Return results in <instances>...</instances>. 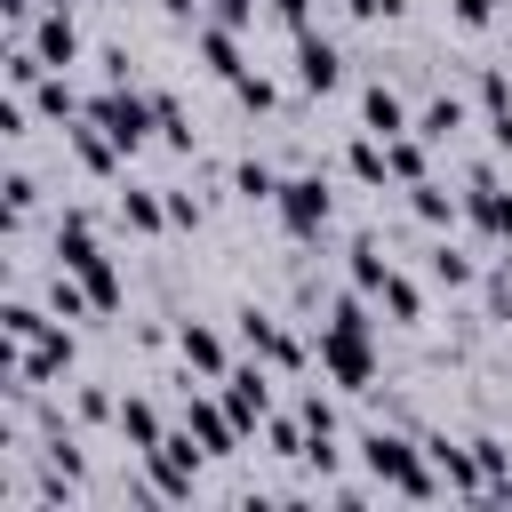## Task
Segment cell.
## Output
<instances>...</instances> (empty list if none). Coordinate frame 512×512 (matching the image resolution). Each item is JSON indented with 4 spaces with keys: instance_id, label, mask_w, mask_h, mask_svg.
Here are the masks:
<instances>
[{
    "instance_id": "obj_1",
    "label": "cell",
    "mask_w": 512,
    "mask_h": 512,
    "mask_svg": "<svg viewBox=\"0 0 512 512\" xmlns=\"http://www.w3.org/2000/svg\"><path fill=\"white\" fill-rule=\"evenodd\" d=\"M360 472H368L376 488H392V496H440V472H432V456H424L408 432H392V424L360 432Z\"/></svg>"
},
{
    "instance_id": "obj_2",
    "label": "cell",
    "mask_w": 512,
    "mask_h": 512,
    "mask_svg": "<svg viewBox=\"0 0 512 512\" xmlns=\"http://www.w3.org/2000/svg\"><path fill=\"white\" fill-rule=\"evenodd\" d=\"M88 120L120 144V152H144V136H160V112H152V88H136V80H104L96 96H88Z\"/></svg>"
},
{
    "instance_id": "obj_3",
    "label": "cell",
    "mask_w": 512,
    "mask_h": 512,
    "mask_svg": "<svg viewBox=\"0 0 512 512\" xmlns=\"http://www.w3.org/2000/svg\"><path fill=\"white\" fill-rule=\"evenodd\" d=\"M312 360L328 368V384H344V392H368L376 384V344H368V328H320V344H312Z\"/></svg>"
},
{
    "instance_id": "obj_4",
    "label": "cell",
    "mask_w": 512,
    "mask_h": 512,
    "mask_svg": "<svg viewBox=\"0 0 512 512\" xmlns=\"http://www.w3.org/2000/svg\"><path fill=\"white\" fill-rule=\"evenodd\" d=\"M272 216H280V232H288V240H320V232H328V216H336L328 176H288V184H280V200H272Z\"/></svg>"
},
{
    "instance_id": "obj_5",
    "label": "cell",
    "mask_w": 512,
    "mask_h": 512,
    "mask_svg": "<svg viewBox=\"0 0 512 512\" xmlns=\"http://www.w3.org/2000/svg\"><path fill=\"white\" fill-rule=\"evenodd\" d=\"M80 360V336L64 328V320H48L32 344H8V376H24V384H48V376H64Z\"/></svg>"
},
{
    "instance_id": "obj_6",
    "label": "cell",
    "mask_w": 512,
    "mask_h": 512,
    "mask_svg": "<svg viewBox=\"0 0 512 512\" xmlns=\"http://www.w3.org/2000/svg\"><path fill=\"white\" fill-rule=\"evenodd\" d=\"M232 328H240V344H248L264 368H304V360H312V352H304L272 312H256V304H248V312H232Z\"/></svg>"
},
{
    "instance_id": "obj_7",
    "label": "cell",
    "mask_w": 512,
    "mask_h": 512,
    "mask_svg": "<svg viewBox=\"0 0 512 512\" xmlns=\"http://www.w3.org/2000/svg\"><path fill=\"white\" fill-rule=\"evenodd\" d=\"M176 352H184V376H200V384H224L232 376V352H224V336L208 320H184L176 328Z\"/></svg>"
},
{
    "instance_id": "obj_8",
    "label": "cell",
    "mask_w": 512,
    "mask_h": 512,
    "mask_svg": "<svg viewBox=\"0 0 512 512\" xmlns=\"http://www.w3.org/2000/svg\"><path fill=\"white\" fill-rule=\"evenodd\" d=\"M224 408H232L240 432H256V424L272 416V368H264V360H256V368H232V376H224Z\"/></svg>"
},
{
    "instance_id": "obj_9",
    "label": "cell",
    "mask_w": 512,
    "mask_h": 512,
    "mask_svg": "<svg viewBox=\"0 0 512 512\" xmlns=\"http://www.w3.org/2000/svg\"><path fill=\"white\" fill-rule=\"evenodd\" d=\"M464 216H472V224H480V232H488L496 248H512V192H504V184H496L488 168L472 176V192H464Z\"/></svg>"
},
{
    "instance_id": "obj_10",
    "label": "cell",
    "mask_w": 512,
    "mask_h": 512,
    "mask_svg": "<svg viewBox=\"0 0 512 512\" xmlns=\"http://www.w3.org/2000/svg\"><path fill=\"white\" fill-rule=\"evenodd\" d=\"M32 48H40V64H48V72H72V64H80V24H72V8H40Z\"/></svg>"
},
{
    "instance_id": "obj_11",
    "label": "cell",
    "mask_w": 512,
    "mask_h": 512,
    "mask_svg": "<svg viewBox=\"0 0 512 512\" xmlns=\"http://www.w3.org/2000/svg\"><path fill=\"white\" fill-rule=\"evenodd\" d=\"M344 80V56H336V40H320V32H296V88L304 96H328Z\"/></svg>"
},
{
    "instance_id": "obj_12",
    "label": "cell",
    "mask_w": 512,
    "mask_h": 512,
    "mask_svg": "<svg viewBox=\"0 0 512 512\" xmlns=\"http://www.w3.org/2000/svg\"><path fill=\"white\" fill-rule=\"evenodd\" d=\"M360 128H368V136H408V128H416V112L400 104V88H392V80H368V88H360Z\"/></svg>"
},
{
    "instance_id": "obj_13",
    "label": "cell",
    "mask_w": 512,
    "mask_h": 512,
    "mask_svg": "<svg viewBox=\"0 0 512 512\" xmlns=\"http://www.w3.org/2000/svg\"><path fill=\"white\" fill-rule=\"evenodd\" d=\"M192 48H200V64H208L216 80H240V72H248V64H240V32L216 24V16H208V24L192 16Z\"/></svg>"
},
{
    "instance_id": "obj_14",
    "label": "cell",
    "mask_w": 512,
    "mask_h": 512,
    "mask_svg": "<svg viewBox=\"0 0 512 512\" xmlns=\"http://www.w3.org/2000/svg\"><path fill=\"white\" fill-rule=\"evenodd\" d=\"M112 432H120V440H128V448H136V456H144V448H160V440H168V424H160V408H152V400H144V392H128V400H120V416H112Z\"/></svg>"
},
{
    "instance_id": "obj_15",
    "label": "cell",
    "mask_w": 512,
    "mask_h": 512,
    "mask_svg": "<svg viewBox=\"0 0 512 512\" xmlns=\"http://www.w3.org/2000/svg\"><path fill=\"white\" fill-rule=\"evenodd\" d=\"M120 224H128V232H144V240H160V232H168V200H160V192H144V184H128V192H120Z\"/></svg>"
},
{
    "instance_id": "obj_16",
    "label": "cell",
    "mask_w": 512,
    "mask_h": 512,
    "mask_svg": "<svg viewBox=\"0 0 512 512\" xmlns=\"http://www.w3.org/2000/svg\"><path fill=\"white\" fill-rule=\"evenodd\" d=\"M280 184H288V176H280L272 160H240V168H232V192H240L248 208H272V200H280Z\"/></svg>"
},
{
    "instance_id": "obj_17",
    "label": "cell",
    "mask_w": 512,
    "mask_h": 512,
    "mask_svg": "<svg viewBox=\"0 0 512 512\" xmlns=\"http://www.w3.org/2000/svg\"><path fill=\"white\" fill-rule=\"evenodd\" d=\"M464 120H472V112H464V96H432V104L416 112V136H424V144H448Z\"/></svg>"
},
{
    "instance_id": "obj_18",
    "label": "cell",
    "mask_w": 512,
    "mask_h": 512,
    "mask_svg": "<svg viewBox=\"0 0 512 512\" xmlns=\"http://www.w3.org/2000/svg\"><path fill=\"white\" fill-rule=\"evenodd\" d=\"M376 304H384V312H392V320H400V328H416V320H424V288H416V280H408V272H392V280H384V288H376Z\"/></svg>"
},
{
    "instance_id": "obj_19",
    "label": "cell",
    "mask_w": 512,
    "mask_h": 512,
    "mask_svg": "<svg viewBox=\"0 0 512 512\" xmlns=\"http://www.w3.org/2000/svg\"><path fill=\"white\" fill-rule=\"evenodd\" d=\"M32 208H40V176L16 160V168H8V232H24V224H32Z\"/></svg>"
},
{
    "instance_id": "obj_20",
    "label": "cell",
    "mask_w": 512,
    "mask_h": 512,
    "mask_svg": "<svg viewBox=\"0 0 512 512\" xmlns=\"http://www.w3.org/2000/svg\"><path fill=\"white\" fill-rule=\"evenodd\" d=\"M384 280H392V256H384L376 240H352V288H360V296H376Z\"/></svg>"
},
{
    "instance_id": "obj_21",
    "label": "cell",
    "mask_w": 512,
    "mask_h": 512,
    "mask_svg": "<svg viewBox=\"0 0 512 512\" xmlns=\"http://www.w3.org/2000/svg\"><path fill=\"white\" fill-rule=\"evenodd\" d=\"M424 272H432V288H472V280H480V272H472V256H464V248H448V240L424 256Z\"/></svg>"
},
{
    "instance_id": "obj_22",
    "label": "cell",
    "mask_w": 512,
    "mask_h": 512,
    "mask_svg": "<svg viewBox=\"0 0 512 512\" xmlns=\"http://www.w3.org/2000/svg\"><path fill=\"white\" fill-rule=\"evenodd\" d=\"M40 328H48V312H40L32 296H8V304H0V336H8V344H32Z\"/></svg>"
},
{
    "instance_id": "obj_23",
    "label": "cell",
    "mask_w": 512,
    "mask_h": 512,
    "mask_svg": "<svg viewBox=\"0 0 512 512\" xmlns=\"http://www.w3.org/2000/svg\"><path fill=\"white\" fill-rule=\"evenodd\" d=\"M152 112H160V144H168V152H192V120H184V104H176L168 88H152Z\"/></svg>"
},
{
    "instance_id": "obj_24",
    "label": "cell",
    "mask_w": 512,
    "mask_h": 512,
    "mask_svg": "<svg viewBox=\"0 0 512 512\" xmlns=\"http://www.w3.org/2000/svg\"><path fill=\"white\" fill-rule=\"evenodd\" d=\"M408 192H416V200H408V208H416V216H424V224H456V208H464V200H456V192H448V184H432V176H424V184H408Z\"/></svg>"
},
{
    "instance_id": "obj_25",
    "label": "cell",
    "mask_w": 512,
    "mask_h": 512,
    "mask_svg": "<svg viewBox=\"0 0 512 512\" xmlns=\"http://www.w3.org/2000/svg\"><path fill=\"white\" fill-rule=\"evenodd\" d=\"M80 280H88V296H96V312H120V296H128V288H120V272H112V256H96V264H88Z\"/></svg>"
},
{
    "instance_id": "obj_26",
    "label": "cell",
    "mask_w": 512,
    "mask_h": 512,
    "mask_svg": "<svg viewBox=\"0 0 512 512\" xmlns=\"http://www.w3.org/2000/svg\"><path fill=\"white\" fill-rule=\"evenodd\" d=\"M72 416H80V424H112V416H120V400H112L104 384H80V392H72Z\"/></svg>"
},
{
    "instance_id": "obj_27",
    "label": "cell",
    "mask_w": 512,
    "mask_h": 512,
    "mask_svg": "<svg viewBox=\"0 0 512 512\" xmlns=\"http://www.w3.org/2000/svg\"><path fill=\"white\" fill-rule=\"evenodd\" d=\"M232 96H240L248 112H272V104H280V80H264V72H240V80H232Z\"/></svg>"
},
{
    "instance_id": "obj_28",
    "label": "cell",
    "mask_w": 512,
    "mask_h": 512,
    "mask_svg": "<svg viewBox=\"0 0 512 512\" xmlns=\"http://www.w3.org/2000/svg\"><path fill=\"white\" fill-rule=\"evenodd\" d=\"M296 416H304V432H336V400H328V392H304Z\"/></svg>"
},
{
    "instance_id": "obj_29",
    "label": "cell",
    "mask_w": 512,
    "mask_h": 512,
    "mask_svg": "<svg viewBox=\"0 0 512 512\" xmlns=\"http://www.w3.org/2000/svg\"><path fill=\"white\" fill-rule=\"evenodd\" d=\"M272 24L280 32H312V0H272Z\"/></svg>"
},
{
    "instance_id": "obj_30",
    "label": "cell",
    "mask_w": 512,
    "mask_h": 512,
    "mask_svg": "<svg viewBox=\"0 0 512 512\" xmlns=\"http://www.w3.org/2000/svg\"><path fill=\"white\" fill-rule=\"evenodd\" d=\"M488 320H512V272H488Z\"/></svg>"
},
{
    "instance_id": "obj_31",
    "label": "cell",
    "mask_w": 512,
    "mask_h": 512,
    "mask_svg": "<svg viewBox=\"0 0 512 512\" xmlns=\"http://www.w3.org/2000/svg\"><path fill=\"white\" fill-rule=\"evenodd\" d=\"M208 16H216V24H232V32H240V24H256V0H208Z\"/></svg>"
},
{
    "instance_id": "obj_32",
    "label": "cell",
    "mask_w": 512,
    "mask_h": 512,
    "mask_svg": "<svg viewBox=\"0 0 512 512\" xmlns=\"http://www.w3.org/2000/svg\"><path fill=\"white\" fill-rule=\"evenodd\" d=\"M168 224L192 232V224H200V200H192V192H168Z\"/></svg>"
},
{
    "instance_id": "obj_33",
    "label": "cell",
    "mask_w": 512,
    "mask_h": 512,
    "mask_svg": "<svg viewBox=\"0 0 512 512\" xmlns=\"http://www.w3.org/2000/svg\"><path fill=\"white\" fill-rule=\"evenodd\" d=\"M448 8H456V24H488V16L512 8V0H448Z\"/></svg>"
},
{
    "instance_id": "obj_34",
    "label": "cell",
    "mask_w": 512,
    "mask_h": 512,
    "mask_svg": "<svg viewBox=\"0 0 512 512\" xmlns=\"http://www.w3.org/2000/svg\"><path fill=\"white\" fill-rule=\"evenodd\" d=\"M160 8H168V16H200L208 0H160Z\"/></svg>"
},
{
    "instance_id": "obj_35",
    "label": "cell",
    "mask_w": 512,
    "mask_h": 512,
    "mask_svg": "<svg viewBox=\"0 0 512 512\" xmlns=\"http://www.w3.org/2000/svg\"><path fill=\"white\" fill-rule=\"evenodd\" d=\"M40 8H72V0H40Z\"/></svg>"
}]
</instances>
